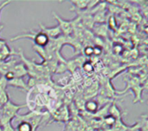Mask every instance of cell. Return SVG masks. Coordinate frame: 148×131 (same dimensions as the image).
Instances as JSON below:
<instances>
[{"label": "cell", "instance_id": "1", "mask_svg": "<svg viewBox=\"0 0 148 131\" xmlns=\"http://www.w3.org/2000/svg\"><path fill=\"white\" fill-rule=\"evenodd\" d=\"M23 107H26V105H16L15 103H13L11 100H9L3 107V115L2 117L0 119V124L1 126L8 124V123H11V121L16 118V117L17 116L18 111L23 109Z\"/></svg>", "mask_w": 148, "mask_h": 131}, {"label": "cell", "instance_id": "2", "mask_svg": "<svg viewBox=\"0 0 148 131\" xmlns=\"http://www.w3.org/2000/svg\"><path fill=\"white\" fill-rule=\"evenodd\" d=\"M53 16H55V18L59 22L58 26L60 27V29L62 30V33L65 36H69L70 34H72L75 31L76 26L81 22V19H80L79 16H77L76 18H75L73 20H64L61 16L56 15L55 12H53Z\"/></svg>", "mask_w": 148, "mask_h": 131}, {"label": "cell", "instance_id": "3", "mask_svg": "<svg viewBox=\"0 0 148 131\" xmlns=\"http://www.w3.org/2000/svg\"><path fill=\"white\" fill-rule=\"evenodd\" d=\"M39 27L41 28L40 31L44 33L49 39H56L59 36H61L62 34V30H61V29H60V27L58 25L51 27V28H49V27H45L42 23H40Z\"/></svg>", "mask_w": 148, "mask_h": 131}, {"label": "cell", "instance_id": "4", "mask_svg": "<svg viewBox=\"0 0 148 131\" xmlns=\"http://www.w3.org/2000/svg\"><path fill=\"white\" fill-rule=\"evenodd\" d=\"M53 120L56 122H62V123H68L69 119V111L67 108V106H62L59 108L55 113L52 114Z\"/></svg>", "mask_w": 148, "mask_h": 131}, {"label": "cell", "instance_id": "5", "mask_svg": "<svg viewBox=\"0 0 148 131\" xmlns=\"http://www.w3.org/2000/svg\"><path fill=\"white\" fill-rule=\"evenodd\" d=\"M33 41H35V45L38 47L45 48L49 41V38L44 33L39 31V32H36Z\"/></svg>", "mask_w": 148, "mask_h": 131}, {"label": "cell", "instance_id": "6", "mask_svg": "<svg viewBox=\"0 0 148 131\" xmlns=\"http://www.w3.org/2000/svg\"><path fill=\"white\" fill-rule=\"evenodd\" d=\"M10 71L13 73L15 78H23L28 74L27 69L23 63H16Z\"/></svg>", "mask_w": 148, "mask_h": 131}, {"label": "cell", "instance_id": "7", "mask_svg": "<svg viewBox=\"0 0 148 131\" xmlns=\"http://www.w3.org/2000/svg\"><path fill=\"white\" fill-rule=\"evenodd\" d=\"M8 86H11V87H15V88H19L22 90H25L28 91L29 88L28 87L27 84L23 81V78H14L13 79L8 81Z\"/></svg>", "mask_w": 148, "mask_h": 131}, {"label": "cell", "instance_id": "8", "mask_svg": "<svg viewBox=\"0 0 148 131\" xmlns=\"http://www.w3.org/2000/svg\"><path fill=\"white\" fill-rule=\"evenodd\" d=\"M93 29L97 35L101 38H104L108 35V26L106 23H97L95 26L94 25Z\"/></svg>", "mask_w": 148, "mask_h": 131}, {"label": "cell", "instance_id": "9", "mask_svg": "<svg viewBox=\"0 0 148 131\" xmlns=\"http://www.w3.org/2000/svg\"><path fill=\"white\" fill-rule=\"evenodd\" d=\"M84 109L88 112V113H95L98 109H99V104L97 101L90 99L85 102L84 105Z\"/></svg>", "mask_w": 148, "mask_h": 131}, {"label": "cell", "instance_id": "10", "mask_svg": "<svg viewBox=\"0 0 148 131\" xmlns=\"http://www.w3.org/2000/svg\"><path fill=\"white\" fill-rule=\"evenodd\" d=\"M108 10H101V11H99L97 13L95 14V16H93L94 18V21L98 22V23H105V22L107 21V11Z\"/></svg>", "mask_w": 148, "mask_h": 131}, {"label": "cell", "instance_id": "11", "mask_svg": "<svg viewBox=\"0 0 148 131\" xmlns=\"http://www.w3.org/2000/svg\"><path fill=\"white\" fill-rule=\"evenodd\" d=\"M71 3H74V5L81 11L86 10V9H88V5L89 1L88 0H76V1H71Z\"/></svg>", "mask_w": 148, "mask_h": 131}, {"label": "cell", "instance_id": "12", "mask_svg": "<svg viewBox=\"0 0 148 131\" xmlns=\"http://www.w3.org/2000/svg\"><path fill=\"white\" fill-rule=\"evenodd\" d=\"M109 115H111L112 117H114L116 120H119L120 118H121V111L119 110V108L116 106L115 104L112 105L111 107L109 108Z\"/></svg>", "mask_w": 148, "mask_h": 131}, {"label": "cell", "instance_id": "13", "mask_svg": "<svg viewBox=\"0 0 148 131\" xmlns=\"http://www.w3.org/2000/svg\"><path fill=\"white\" fill-rule=\"evenodd\" d=\"M8 86V81L5 79L3 75H0V92L6 91Z\"/></svg>", "mask_w": 148, "mask_h": 131}, {"label": "cell", "instance_id": "14", "mask_svg": "<svg viewBox=\"0 0 148 131\" xmlns=\"http://www.w3.org/2000/svg\"><path fill=\"white\" fill-rule=\"evenodd\" d=\"M115 122H116V119L114 117H112L111 115H108L104 117V123L108 126L114 125L115 124Z\"/></svg>", "mask_w": 148, "mask_h": 131}, {"label": "cell", "instance_id": "15", "mask_svg": "<svg viewBox=\"0 0 148 131\" xmlns=\"http://www.w3.org/2000/svg\"><path fill=\"white\" fill-rule=\"evenodd\" d=\"M82 67L87 73H91L94 70V65L90 61H85L82 65Z\"/></svg>", "mask_w": 148, "mask_h": 131}, {"label": "cell", "instance_id": "16", "mask_svg": "<svg viewBox=\"0 0 148 131\" xmlns=\"http://www.w3.org/2000/svg\"><path fill=\"white\" fill-rule=\"evenodd\" d=\"M1 131H16V130L12 126L11 123H8V124H5L2 125Z\"/></svg>", "mask_w": 148, "mask_h": 131}, {"label": "cell", "instance_id": "17", "mask_svg": "<svg viewBox=\"0 0 148 131\" xmlns=\"http://www.w3.org/2000/svg\"><path fill=\"white\" fill-rule=\"evenodd\" d=\"M84 54L86 56L91 57L94 54V48L91 46H88L84 48Z\"/></svg>", "mask_w": 148, "mask_h": 131}, {"label": "cell", "instance_id": "18", "mask_svg": "<svg viewBox=\"0 0 148 131\" xmlns=\"http://www.w3.org/2000/svg\"><path fill=\"white\" fill-rule=\"evenodd\" d=\"M108 24L110 26V28L112 29H115L116 27H117V23H116V21H115V18L114 16H110V18L108 19Z\"/></svg>", "mask_w": 148, "mask_h": 131}, {"label": "cell", "instance_id": "19", "mask_svg": "<svg viewBox=\"0 0 148 131\" xmlns=\"http://www.w3.org/2000/svg\"><path fill=\"white\" fill-rule=\"evenodd\" d=\"M102 52V49H101V47H95L94 48V54L95 55H100Z\"/></svg>", "mask_w": 148, "mask_h": 131}, {"label": "cell", "instance_id": "20", "mask_svg": "<svg viewBox=\"0 0 148 131\" xmlns=\"http://www.w3.org/2000/svg\"><path fill=\"white\" fill-rule=\"evenodd\" d=\"M6 44V41L5 40H3V39H0V50L3 48V47Z\"/></svg>", "mask_w": 148, "mask_h": 131}, {"label": "cell", "instance_id": "21", "mask_svg": "<svg viewBox=\"0 0 148 131\" xmlns=\"http://www.w3.org/2000/svg\"><path fill=\"white\" fill-rule=\"evenodd\" d=\"M3 29V25H0V31H1Z\"/></svg>", "mask_w": 148, "mask_h": 131}, {"label": "cell", "instance_id": "22", "mask_svg": "<svg viewBox=\"0 0 148 131\" xmlns=\"http://www.w3.org/2000/svg\"><path fill=\"white\" fill-rule=\"evenodd\" d=\"M1 128H2V126H1V124H0V131H1Z\"/></svg>", "mask_w": 148, "mask_h": 131}]
</instances>
